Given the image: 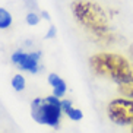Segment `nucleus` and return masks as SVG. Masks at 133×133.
<instances>
[{
	"label": "nucleus",
	"mask_w": 133,
	"mask_h": 133,
	"mask_svg": "<svg viewBox=\"0 0 133 133\" xmlns=\"http://www.w3.org/2000/svg\"><path fill=\"white\" fill-rule=\"evenodd\" d=\"M72 12L79 24L88 31L94 32L98 38H113L108 28V16L99 4L88 0H75L72 3Z\"/></svg>",
	"instance_id": "obj_1"
},
{
	"label": "nucleus",
	"mask_w": 133,
	"mask_h": 133,
	"mask_svg": "<svg viewBox=\"0 0 133 133\" xmlns=\"http://www.w3.org/2000/svg\"><path fill=\"white\" fill-rule=\"evenodd\" d=\"M91 69L99 76L114 81L116 83H124L133 79V69L130 63L120 54L98 53L89 59Z\"/></svg>",
	"instance_id": "obj_2"
},
{
	"label": "nucleus",
	"mask_w": 133,
	"mask_h": 133,
	"mask_svg": "<svg viewBox=\"0 0 133 133\" xmlns=\"http://www.w3.org/2000/svg\"><path fill=\"white\" fill-rule=\"evenodd\" d=\"M62 111V101L56 95L45 98H35L31 102V116L39 124L57 127Z\"/></svg>",
	"instance_id": "obj_3"
},
{
	"label": "nucleus",
	"mask_w": 133,
	"mask_h": 133,
	"mask_svg": "<svg viewBox=\"0 0 133 133\" xmlns=\"http://www.w3.org/2000/svg\"><path fill=\"white\" fill-rule=\"evenodd\" d=\"M107 114L110 120L120 126L133 124V99L117 98L108 104Z\"/></svg>",
	"instance_id": "obj_4"
},
{
	"label": "nucleus",
	"mask_w": 133,
	"mask_h": 133,
	"mask_svg": "<svg viewBox=\"0 0 133 133\" xmlns=\"http://www.w3.org/2000/svg\"><path fill=\"white\" fill-rule=\"evenodd\" d=\"M39 53H22V51H16L12 54V62L16 66L26 70L29 73H37L39 66Z\"/></svg>",
	"instance_id": "obj_5"
},
{
	"label": "nucleus",
	"mask_w": 133,
	"mask_h": 133,
	"mask_svg": "<svg viewBox=\"0 0 133 133\" xmlns=\"http://www.w3.org/2000/svg\"><path fill=\"white\" fill-rule=\"evenodd\" d=\"M48 83L53 86V95L62 98L63 95L66 94V82H64L60 76L51 73L50 76H48Z\"/></svg>",
	"instance_id": "obj_6"
},
{
	"label": "nucleus",
	"mask_w": 133,
	"mask_h": 133,
	"mask_svg": "<svg viewBox=\"0 0 133 133\" xmlns=\"http://www.w3.org/2000/svg\"><path fill=\"white\" fill-rule=\"evenodd\" d=\"M62 108H63V111L69 116V118H72V120H75V121L81 120V118L83 117L82 111L78 110V108H75V107L72 105V102L67 101V99L66 101H62Z\"/></svg>",
	"instance_id": "obj_7"
},
{
	"label": "nucleus",
	"mask_w": 133,
	"mask_h": 133,
	"mask_svg": "<svg viewBox=\"0 0 133 133\" xmlns=\"http://www.w3.org/2000/svg\"><path fill=\"white\" fill-rule=\"evenodd\" d=\"M12 25V15L6 9L0 8V29H8Z\"/></svg>",
	"instance_id": "obj_8"
},
{
	"label": "nucleus",
	"mask_w": 133,
	"mask_h": 133,
	"mask_svg": "<svg viewBox=\"0 0 133 133\" xmlns=\"http://www.w3.org/2000/svg\"><path fill=\"white\" fill-rule=\"evenodd\" d=\"M118 91H120L124 97L133 99V79H130V81H127V82H124V83H120V85H118Z\"/></svg>",
	"instance_id": "obj_9"
},
{
	"label": "nucleus",
	"mask_w": 133,
	"mask_h": 133,
	"mask_svg": "<svg viewBox=\"0 0 133 133\" xmlns=\"http://www.w3.org/2000/svg\"><path fill=\"white\" fill-rule=\"evenodd\" d=\"M12 86L15 91H22L25 88V78L22 75H15L12 78Z\"/></svg>",
	"instance_id": "obj_10"
},
{
	"label": "nucleus",
	"mask_w": 133,
	"mask_h": 133,
	"mask_svg": "<svg viewBox=\"0 0 133 133\" xmlns=\"http://www.w3.org/2000/svg\"><path fill=\"white\" fill-rule=\"evenodd\" d=\"M38 22H39V15L35 10H31V12L26 15V24L34 26V25H38Z\"/></svg>",
	"instance_id": "obj_11"
},
{
	"label": "nucleus",
	"mask_w": 133,
	"mask_h": 133,
	"mask_svg": "<svg viewBox=\"0 0 133 133\" xmlns=\"http://www.w3.org/2000/svg\"><path fill=\"white\" fill-rule=\"evenodd\" d=\"M25 3H26V6L31 9V10H35L37 9V2L35 0H25Z\"/></svg>",
	"instance_id": "obj_12"
},
{
	"label": "nucleus",
	"mask_w": 133,
	"mask_h": 133,
	"mask_svg": "<svg viewBox=\"0 0 133 133\" xmlns=\"http://www.w3.org/2000/svg\"><path fill=\"white\" fill-rule=\"evenodd\" d=\"M54 35V26H51L50 28V32H48V35H47V38H51V37Z\"/></svg>",
	"instance_id": "obj_13"
},
{
	"label": "nucleus",
	"mask_w": 133,
	"mask_h": 133,
	"mask_svg": "<svg viewBox=\"0 0 133 133\" xmlns=\"http://www.w3.org/2000/svg\"><path fill=\"white\" fill-rule=\"evenodd\" d=\"M130 56H132V59H133V44L130 45Z\"/></svg>",
	"instance_id": "obj_14"
},
{
	"label": "nucleus",
	"mask_w": 133,
	"mask_h": 133,
	"mask_svg": "<svg viewBox=\"0 0 133 133\" xmlns=\"http://www.w3.org/2000/svg\"><path fill=\"white\" fill-rule=\"evenodd\" d=\"M132 133H133V127H132Z\"/></svg>",
	"instance_id": "obj_15"
}]
</instances>
